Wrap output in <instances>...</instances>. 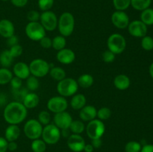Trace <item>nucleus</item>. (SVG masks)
<instances>
[{
    "instance_id": "1",
    "label": "nucleus",
    "mask_w": 153,
    "mask_h": 152,
    "mask_svg": "<svg viewBox=\"0 0 153 152\" xmlns=\"http://www.w3.org/2000/svg\"><path fill=\"white\" fill-rule=\"evenodd\" d=\"M28 116V109L21 101H13L5 106L3 117L9 125H19L22 123Z\"/></svg>"
},
{
    "instance_id": "2",
    "label": "nucleus",
    "mask_w": 153,
    "mask_h": 152,
    "mask_svg": "<svg viewBox=\"0 0 153 152\" xmlns=\"http://www.w3.org/2000/svg\"><path fill=\"white\" fill-rule=\"evenodd\" d=\"M75 17L70 12H64L60 16L58 22V28L61 35L69 37L74 31Z\"/></svg>"
},
{
    "instance_id": "3",
    "label": "nucleus",
    "mask_w": 153,
    "mask_h": 152,
    "mask_svg": "<svg viewBox=\"0 0 153 152\" xmlns=\"http://www.w3.org/2000/svg\"><path fill=\"white\" fill-rule=\"evenodd\" d=\"M77 80L72 77H67L58 82L57 84V91L59 95L63 97L73 96L79 89Z\"/></svg>"
},
{
    "instance_id": "4",
    "label": "nucleus",
    "mask_w": 153,
    "mask_h": 152,
    "mask_svg": "<svg viewBox=\"0 0 153 152\" xmlns=\"http://www.w3.org/2000/svg\"><path fill=\"white\" fill-rule=\"evenodd\" d=\"M108 49L115 55H120L126 48V40L122 34L114 33L111 34L107 40Z\"/></svg>"
},
{
    "instance_id": "5",
    "label": "nucleus",
    "mask_w": 153,
    "mask_h": 152,
    "mask_svg": "<svg viewBox=\"0 0 153 152\" xmlns=\"http://www.w3.org/2000/svg\"><path fill=\"white\" fill-rule=\"evenodd\" d=\"M31 75L38 77H43L49 74L50 70V63L42 58H36L31 61L29 64Z\"/></svg>"
},
{
    "instance_id": "6",
    "label": "nucleus",
    "mask_w": 153,
    "mask_h": 152,
    "mask_svg": "<svg viewBox=\"0 0 153 152\" xmlns=\"http://www.w3.org/2000/svg\"><path fill=\"white\" fill-rule=\"evenodd\" d=\"M42 139L47 145H55L59 142L61 137V130L55 124H49L43 126Z\"/></svg>"
},
{
    "instance_id": "7",
    "label": "nucleus",
    "mask_w": 153,
    "mask_h": 152,
    "mask_svg": "<svg viewBox=\"0 0 153 152\" xmlns=\"http://www.w3.org/2000/svg\"><path fill=\"white\" fill-rule=\"evenodd\" d=\"M43 126L37 119H28L23 127V132L25 137L31 140L39 139L42 135Z\"/></svg>"
},
{
    "instance_id": "8",
    "label": "nucleus",
    "mask_w": 153,
    "mask_h": 152,
    "mask_svg": "<svg viewBox=\"0 0 153 152\" xmlns=\"http://www.w3.org/2000/svg\"><path fill=\"white\" fill-rule=\"evenodd\" d=\"M85 131L91 139H100L105 132V125L102 121L95 119L88 122V124L85 126Z\"/></svg>"
},
{
    "instance_id": "9",
    "label": "nucleus",
    "mask_w": 153,
    "mask_h": 152,
    "mask_svg": "<svg viewBox=\"0 0 153 152\" xmlns=\"http://www.w3.org/2000/svg\"><path fill=\"white\" fill-rule=\"evenodd\" d=\"M46 32L40 22H29L25 28V35L33 41H40L46 36Z\"/></svg>"
},
{
    "instance_id": "10",
    "label": "nucleus",
    "mask_w": 153,
    "mask_h": 152,
    "mask_svg": "<svg viewBox=\"0 0 153 152\" xmlns=\"http://www.w3.org/2000/svg\"><path fill=\"white\" fill-rule=\"evenodd\" d=\"M58 19L57 15L52 10L43 11L40 13V23L46 31H53L58 28Z\"/></svg>"
},
{
    "instance_id": "11",
    "label": "nucleus",
    "mask_w": 153,
    "mask_h": 152,
    "mask_svg": "<svg viewBox=\"0 0 153 152\" xmlns=\"http://www.w3.org/2000/svg\"><path fill=\"white\" fill-rule=\"evenodd\" d=\"M46 106L49 111L55 114V113L66 111L68 107V101L66 99L65 97L57 95V96H53L49 98L48 100Z\"/></svg>"
},
{
    "instance_id": "12",
    "label": "nucleus",
    "mask_w": 153,
    "mask_h": 152,
    "mask_svg": "<svg viewBox=\"0 0 153 152\" xmlns=\"http://www.w3.org/2000/svg\"><path fill=\"white\" fill-rule=\"evenodd\" d=\"M128 31L130 35L137 38H142L146 35L148 31L147 25H145L141 20H133L129 22Z\"/></svg>"
},
{
    "instance_id": "13",
    "label": "nucleus",
    "mask_w": 153,
    "mask_h": 152,
    "mask_svg": "<svg viewBox=\"0 0 153 152\" xmlns=\"http://www.w3.org/2000/svg\"><path fill=\"white\" fill-rule=\"evenodd\" d=\"M111 20L112 24L119 29L127 28L130 22L128 14L123 10H115L112 13Z\"/></svg>"
},
{
    "instance_id": "14",
    "label": "nucleus",
    "mask_w": 153,
    "mask_h": 152,
    "mask_svg": "<svg viewBox=\"0 0 153 152\" xmlns=\"http://www.w3.org/2000/svg\"><path fill=\"white\" fill-rule=\"evenodd\" d=\"M85 140L81 134H72L67 138V146L73 152H82L85 148Z\"/></svg>"
},
{
    "instance_id": "15",
    "label": "nucleus",
    "mask_w": 153,
    "mask_h": 152,
    "mask_svg": "<svg viewBox=\"0 0 153 152\" xmlns=\"http://www.w3.org/2000/svg\"><path fill=\"white\" fill-rule=\"evenodd\" d=\"M73 120L72 116L67 111L55 113L53 118L54 124L60 130L69 129Z\"/></svg>"
},
{
    "instance_id": "16",
    "label": "nucleus",
    "mask_w": 153,
    "mask_h": 152,
    "mask_svg": "<svg viewBox=\"0 0 153 152\" xmlns=\"http://www.w3.org/2000/svg\"><path fill=\"white\" fill-rule=\"evenodd\" d=\"M57 61L62 64L68 65L74 62L76 60V54L72 49L64 48L61 50L58 51L56 55Z\"/></svg>"
},
{
    "instance_id": "17",
    "label": "nucleus",
    "mask_w": 153,
    "mask_h": 152,
    "mask_svg": "<svg viewBox=\"0 0 153 152\" xmlns=\"http://www.w3.org/2000/svg\"><path fill=\"white\" fill-rule=\"evenodd\" d=\"M13 74L22 80H26L31 75L29 66L25 62H17L13 66Z\"/></svg>"
},
{
    "instance_id": "18",
    "label": "nucleus",
    "mask_w": 153,
    "mask_h": 152,
    "mask_svg": "<svg viewBox=\"0 0 153 152\" xmlns=\"http://www.w3.org/2000/svg\"><path fill=\"white\" fill-rule=\"evenodd\" d=\"M97 110L93 105H85L79 110V117L82 122H91L97 119Z\"/></svg>"
},
{
    "instance_id": "19",
    "label": "nucleus",
    "mask_w": 153,
    "mask_h": 152,
    "mask_svg": "<svg viewBox=\"0 0 153 152\" xmlns=\"http://www.w3.org/2000/svg\"><path fill=\"white\" fill-rule=\"evenodd\" d=\"M15 34V27L13 22L7 19L0 20V35L7 39Z\"/></svg>"
},
{
    "instance_id": "20",
    "label": "nucleus",
    "mask_w": 153,
    "mask_h": 152,
    "mask_svg": "<svg viewBox=\"0 0 153 152\" xmlns=\"http://www.w3.org/2000/svg\"><path fill=\"white\" fill-rule=\"evenodd\" d=\"M22 103L27 109L35 108L40 103V97L34 92H28L22 99Z\"/></svg>"
},
{
    "instance_id": "21",
    "label": "nucleus",
    "mask_w": 153,
    "mask_h": 152,
    "mask_svg": "<svg viewBox=\"0 0 153 152\" xmlns=\"http://www.w3.org/2000/svg\"><path fill=\"white\" fill-rule=\"evenodd\" d=\"M114 84L119 90H126L131 85V80L126 75L120 74L117 75L114 79Z\"/></svg>"
},
{
    "instance_id": "22",
    "label": "nucleus",
    "mask_w": 153,
    "mask_h": 152,
    "mask_svg": "<svg viewBox=\"0 0 153 152\" xmlns=\"http://www.w3.org/2000/svg\"><path fill=\"white\" fill-rule=\"evenodd\" d=\"M21 134L17 125H9L4 131V138L7 142H15L18 139Z\"/></svg>"
},
{
    "instance_id": "23",
    "label": "nucleus",
    "mask_w": 153,
    "mask_h": 152,
    "mask_svg": "<svg viewBox=\"0 0 153 152\" xmlns=\"http://www.w3.org/2000/svg\"><path fill=\"white\" fill-rule=\"evenodd\" d=\"M87 104L86 97L81 93H76L72 96L70 106L75 110H80Z\"/></svg>"
},
{
    "instance_id": "24",
    "label": "nucleus",
    "mask_w": 153,
    "mask_h": 152,
    "mask_svg": "<svg viewBox=\"0 0 153 152\" xmlns=\"http://www.w3.org/2000/svg\"><path fill=\"white\" fill-rule=\"evenodd\" d=\"M94 78L91 74H83L79 77L77 83L79 86L83 89H88L94 84Z\"/></svg>"
},
{
    "instance_id": "25",
    "label": "nucleus",
    "mask_w": 153,
    "mask_h": 152,
    "mask_svg": "<svg viewBox=\"0 0 153 152\" xmlns=\"http://www.w3.org/2000/svg\"><path fill=\"white\" fill-rule=\"evenodd\" d=\"M14 58L10 53L8 49L3 50L0 54V64L2 67L8 68L12 65Z\"/></svg>"
},
{
    "instance_id": "26",
    "label": "nucleus",
    "mask_w": 153,
    "mask_h": 152,
    "mask_svg": "<svg viewBox=\"0 0 153 152\" xmlns=\"http://www.w3.org/2000/svg\"><path fill=\"white\" fill-rule=\"evenodd\" d=\"M49 74L50 75L51 77L57 81L63 80L66 77V72L63 68L60 66H52L50 68Z\"/></svg>"
},
{
    "instance_id": "27",
    "label": "nucleus",
    "mask_w": 153,
    "mask_h": 152,
    "mask_svg": "<svg viewBox=\"0 0 153 152\" xmlns=\"http://www.w3.org/2000/svg\"><path fill=\"white\" fill-rule=\"evenodd\" d=\"M140 20L146 25H153V8L148 7L142 10L140 13Z\"/></svg>"
},
{
    "instance_id": "28",
    "label": "nucleus",
    "mask_w": 153,
    "mask_h": 152,
    "mask_svg": "<svg viewBox=\"0 0 153 152\" xmlns=\"http://www.w3.org/2000/svg\"><path fill=\"white\" fill-rule=\"evenodd\" d=\"M13 77V72L8 68H0V85H4L10 83Z\"/></svg>"
},
{
    "instance_id": "29",
    "label": "nucleus",
    "mask_w": 153,
    "mask_h": 152,
    "mask_svg": "<svg viewBox=\"0 0 153 152\" xmlns=\"http://www.w3.org/2000/svg\"><path fill=\"white\" fill-rule=\"evenodd\" d=\"M152 0H131V6L136 10H142L149 7Z\"/></svg>"
},
{
    "instance_id": "30",
    "label": "nucleus",
    "mask_w": 153,
    "mask_h": 152,
    "mask_svg": "<svg viewBox=\"0 0 153 152\" xmlns=\"http://www.w3.org/2000/svg\"><path fill=\"white\" fill-rule=\"evenodd\" d=\"M52 40V47L55 50L60 51L61 49L66 48V45H67V40H66V37H64L62 35H58L55 36Z\"/></svg>"
},
{
    "instance_id": "31",
    "label": "nucleus",
    "mask_w": 153,
    "mask_h": 152,
    "mask_svg": "<svg viewBox=\"0 0 153 152\" xmlns=\"http://www.w3.org/2000/svg\"><path fill=\"white\" fill-rule=\"evenodd\" d=\"M69 129L73 134H81L85 131V125L82 120H73Z\"/></svg>"
},
{
    "instance_id": "32",
    "label": "nucleus",
    "mask_w": 153,
    "mask_h": 152,
    "mask_svg": "<svg viewBox=\"0 0 153 152\" xmlns=\"http://www.w3.org/2000/svg\"><path fill=\"white\" fill-rule=\"evenodd\" d=\"M46 143L42 139L32 140L31 148L33 152H45L46 150Z\"/></svg>"
},
{
    "instance_id": "33",
    "label": "nucleus",
    "mask_w": 153,
    "mask_h": 152,
    "mask_svg": "<svg viewBox=\"0 0 153 152\" xmlns=\"http://www.w3.org/2000/svg\"><path fill=\"white\" fill-rule=\"evenodd\" d=\"M26 86L27 89L31 92L36 91L40 86V82H39L38 77L35 76L30 75L28 78L26 79Z\"/></svg>"
},
{
    "instance_id": "34",
    "label": "nucleus",
    "mask_w": 153,
    "mask_h": 152,
    "mask_svg": "<svg viewBox=\"0 0 153 152\" xmlns=\"http://www.w3.org/2000/svg\"><path fill=\"white\" fill-rule=\"evenodd\" d=\"M111 114L112 112L110 108L106 107H102L97 110V119H99L100 120L103 122V121L108 120V119H110L111 116Z\"/></svg>"
},
{
    "instance_id": "35",
    "label": "nucleus",
    "mask_w": 153,
    "mask_h": 152,
    "mask_svg": "<svg viewBox=\"0 0 153 152\" xmlns=\"http://www.w3.org/2000/svg\"><path fill=\"white\" fill-rule=\"evenodd\" d=\"M113 4L116 10H126L131 5V0H113Z\"/></svg>"
},
{
    "instance_id": "36",
    "label": "nucleus",
    "mask_w": 153,
    "mask_h": 152,
    "mask_svg": "<svg viewBox=\"0 0 153 152\" xmlns=\"http://www.w3.org/2000/svg\"><path fill=\"white\" fill-rule=\"evenodd\" d=\"M37 120L43 126L49 125L51 122V115L46 110H42L38 113Z\"/></svg>"
},
{
    "instance_id": "37",
    "label": "nucleus",
    "mask_w": 153,
    "mask_h": 152,
    "mask_svg": "<svg viewBox=\"0 0 153 152\" xmlns=\"http://www.w3.org/2000/svg\"><path fill=\"white\" fill-rule=\"evenodd\" d=\"M142 145L140 142L137 141H130L126 144V152H140Z\"/></svg>"
},
{
    "instance_id": "38",
    "label": "nucleus",
    "mask_w": 153,
    "mask_h": 152,
    "mask_svg": "<svg viewBox=\"0 0 153 152\" xmlns=\"http://www.w3.org/2000/svg\"><path fill=\"white\" fill-rule=\"evenodd\" d=\"M37 5L42 11L50 10L54 5V0H38Z\"/></svg>"
},
{
    "instance_id": "39",
    "label": "nucleus",
    "mask_w": 153,
    "mask_h": 152,
    "mask_svg": "<svg viewBox=\"0 0 153 152\" xmlns=\"http://www.w3.org/2000/svg\"><path fill=\"white\" fill-rule=\"evenodd\" d=\"M141 46L144 50L151 51L153 49V38L150 36H144L142 37Z\"/></svg>"
},
{
    "instance_id": "40",
    "label": "nucleus",
    "mask_w": 153,
    "mask_h": 152,
    "mask_svg": "<svg viewBox=\"0 0 153 152\" xmlns=\"http://www.w3.org/2000/svg\"><path fill=\"white\" fill-rule=\"evenodd\" d=\"M8 50L13 58L21 56L22 52H23V49H22V47L19 44H16L15 46H11Z\"/></svg>"
},
{
    "instance_id": "41",
    "label": "nucleus",
    "mask_w": 153,
    "mask_h": 152,
    "mask_svg": "<svg viewBox=\"0 0 153 152\" xmlns=\"http://www.w3.org/2000/svg\"><path fill=\"white\" fill-rule=\"evenodd\" d=\"M102 61L105 63H112L114 61L115 58H116V55L108 49V50L105 51L103 52L102 55Z\"/></svg>"
},
{
    "instance_id": "42",
    "label": "nucleus",
    "mask_w": 153,
    "mask_h": 152,
    "mask_svg": "<svg viewBox=\"0 0 153 152\" xmlns=\"http://www.w3.org/2000/svg\"><path fill=\"white\" fill-rule=\"evenodd\" d=\"M10 83L13 91L18 90V89L22 88V79L19 78V77H16V76H13V77H12L11 80H10Z\"/></svg>"
},
{
    "instance_id": "43",
    "label": "nucleus",
    "mask_w": 153,
    "mask_h": 152,
    "mask_svg": "<svg viewBox=\"0 0 153 152\" xmlns=\"http://www.w3.org/2000/svg\"><path fill=\"white\" fill-rule=\"evenodd\" d=\"M40 13L37 10H31L27 13V19L29 22H39Z\"/></svg>"
},
{
    "instance_id": "44",
    "label": "nucleus",
    "mask_w": 153,
    "mask_h": 152,
    "mask_svg": "<svg viewBox=\"0 0 153 152\" xmlns=\"http://www.w3.org/2000/svg\"><path fill=\"white\" fill-rule=\"evenodd\" d=\"M39 42H40V46H41L42 48H43V49H48L52 48V40L50 38V37H47V36L43 37Z\"/></svg>"
},
{
    "instance_id": "45",
    "label": "nucleus",
    "mask_w": 153,
    "mask_h": 152,
    "mask_svg": "<svg viewBox=\"0 0 153 152\" xmlns=\"http://www.w3.org/2000/svg\"><path fill=\"white\" fill-rule=\"evenodd\" d=\"M16 44H19V39H18L17 36H16L15 34L7 39V45L9 47H11Z\"/></svg>"
},
{
    "instance_id": "46",
    "label": "nucleus",
    "mask_w": 153,
    "mask_h": 152,
    "mask_svg": "<svg viewBox=\"0 0 153 152\" xmlns=\"http://www.w3.org/2000/svg\"><path fill=\"white\" fill-rule=\"evenodd\" d=\"M10 2L16 7H23L28 4V0H10Z\"/></svg>"
},
{
    "instance_id": "47",
    "label": "nucleus",
    "mask_w": 153,
    "mask_h": 152,
    "mask_svg": "<svg viewBox=\"0 0 153 152\" xmlns=\"http://www.w3.org/2000/svg\"><path fill=\"white\" fill-rule=\"evenodd\" d=\"M7 144H8V142L5 139V138L0 137V152L7 151Z\"/></svg>"
},
{
    "instance_id": "48",
    "label": "nucleus",
    "mask_w": 153,
    "mask_h": 152,
    "mask_svg": "<svg viewBox=\"0 0 153 152\" xmlns=\"http://www.w3.org/2000/svg\"><path fill=\"white\" fill-rule=\"evenodd\" d=\"M91 145L94 148H100L102 145V141L101 138L100 139H91Z\"/></svg>"
},
{
    "instance_id": "49",
    "label": "nucleus",
    "mask_w": 153,
    "mask_h": 152,
    "mask_svg": "<svg viewBox=\"0 0 153 152\" xmlns=\"http://www.w3.org/2000/svg\"><path fill=\"white\" fill-rule=\"evenodd\" d=\"M17 143L15 142H8V144H7V150L10 151H14L17 149Z\"/></svg>"
},
{
    "instance_id": "50",
    "label": "nucleus",
    "mask_w": 153,
    "mask_h": 152,
    "mask_svg": "<svg viewBox=\"0 0 153 152\" xmlns=\"http://www.w3.org/2000/svg\"><path fill=\"white\" fill-rule=\"evenodd\" d=\"M140 152H153V145L146 144L142 146Z\"/></svg>"
},
{
    "instance_id": "51",
    "label": "nucleus",
    "mask_w": 153,
    "mask_h": 152,
    "mask_svg": "<svg viewBox=\"0 0 153 152\" xmlns=\"http://www.w3.org/2000/svg\"><path fill=\"white\" fill-rule=\"evenodd\" d=\"M94 148L91 144H86L84 148V151L85 152H94Z\"/></svg>"
},
{
    "instance_id": "52",
    "label": "nucleus",
    "mask_w": 153,
    "mask_h": 152,
    "mask_svg": "<svg viewBox=\"0 0 153 152\" xmlns=\"http://www.w3.org/2000/svg\"><path fill=\"white\" fill-rule=\"evenodd\" d=\"M149 75H150L151 77L153 79V62L151 63V65L149 66Z\"/></svg>"
},
{
    "instance_id": "53",
    "label": "nucleus",
    "mask_w": 153,
    "mask_h": 152,
    "mask_svg": "<svg viewBox=\"0 0 153 152\" xmlns=\"http://www.w3.org/2000/svg\"><path fill=\"white\" fill-rule=\"evenodd\" d=\"M1 1H9V0H1Z\"/></svg>"
},
{
    "instance_id": "54",
    "label": "nucleus",
    "mask_w": 153,
    "mask_h": 152,
    "mask_svg": "<svg viewBox=\"0 0 153 152\" xmlns=\"http://www.w3.org/2000/svg\"><path fill=\"white\" fill-rule=\"evenodd\" d=\"M152 108H153V103H152Z\"/></svg>"
},
{
    "instance_id": "55",
    "label": "nucleus",
    "mask_w": 153,
    "mask_h": 152,
    "mask_svg": "<svg viewBox=\"0 0 153 152\" xmlns=\"http://www.w3.org/2000/svg\"><path fill=\"white\" fill-rule=\"evenodd\" d=\"M152 2H153V0H152Z\"/></svg>"
}]
</instances>
